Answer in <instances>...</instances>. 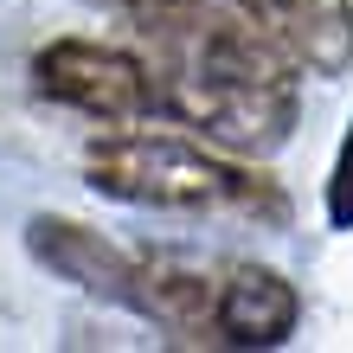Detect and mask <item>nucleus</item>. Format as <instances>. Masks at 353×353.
<instances>
[{
    "label": "nucleus",
    "instance_id": "nucleus-2",
    "mask_svg": "<svg viewBox=\"0 0 353 353\" xmlns=\"http://www.w3.org/2000/svg\"><path fill=\"white\" fill-rule=\"evenodd\" d=\"M84 180L97 199L168 219H232L251 232H289L296 205L251 154H232L180 122H116L84 141Z\"/></svg>",
    "mask_w": 353,
    "mask_h": 353
},
{
    "label": "nucleus",
    "instance_id": "nucleus-3",
    "mask_svg": "<svg viewBox=\"0 0 353 353\" xmlns=\"http://www.w3.org/2000/svg\"><path fill=\"white\" fill-rule=\"evenodd\" d=\"M32 90L58 103V110L116 129V122H161V97H154V71L129 39H46L32 52Z\"/></svg>",
    "mask_w": 353,
    "mask_h": 353
},
{
    "label": "nucleus",
    "instance_id": "nucleus-1",
    "mask_svg": "<svg viewBox=\"0 0 353 353\" xmlns=\"http://www.w3.org/2000/svg\"><path fill=\"white\" fill-rule=\"evenodd\" d=\"M122 39L148 58L161 122L270 161L302 122V71L232 0H122Z\"/></svg>",
    "mask_w": 353,
    "mask_h": 353
},
{
    "label": "nucleus",
    "instance_id": "nucleus-5",
    "mask_svg": "<svg viewBox=\"0 0 353 353\" xmlns=\"http://www.w3.org/2000/svg\"><path fill=\"white\" fill-rule=\"evenodd\" d=\"M302 327V289L270 263L251 257H212V315L205 347H283Z\"/></svg>",
    "mask_w": 353,
    "mask_h": 353
},
{
    "label": "nucleus",
    "instance_id": "nucleus-4",
    "mask_svg": "<svg viewBox=\"0 0 353 353\" xmlns=\"http://www.w3.org/2000/svg\"><path fill=\"white\" fill-rule=\"evenodd\" d=\"M19 238H26V257L52 283H71L77 296L135 315V283H141V251L135 244H116L110 232H97L84 219H65V212H32Z\"/></svg>",
    "mask_w": 353,
    "mask_h": 353
},
{
    "label": "nucleus",
    "instance_id": "nucleus-7",
    "mask_svg": "<svg viewBox=\"0 0 353 353\" xmlns=\"http://www.w3.org/2000/svg\"><path fill=\"white\" fill-rule=\"evenodd\" d=\"M321 219H327V232H353V116H347L341 148L327 161V180H321Z\"/></svg>",
    "mask_w": 353,
    "mask_h": 353
},
{
    "label": "nucleus",
    "instance_id": "nucleus-6",
    "mask_svg": "<svg viewBox=\"0 0 353 353\" xmlns=\"http://www.w3.org/2000/svg\"><path fill=\"white\" fill-rule=\"evenodd\" d=\"M302 77L341 84L353 71V0H232Z\"/></svg>",
    "mask_w": 353,
    "mask_h": 353
}]
</instances>
